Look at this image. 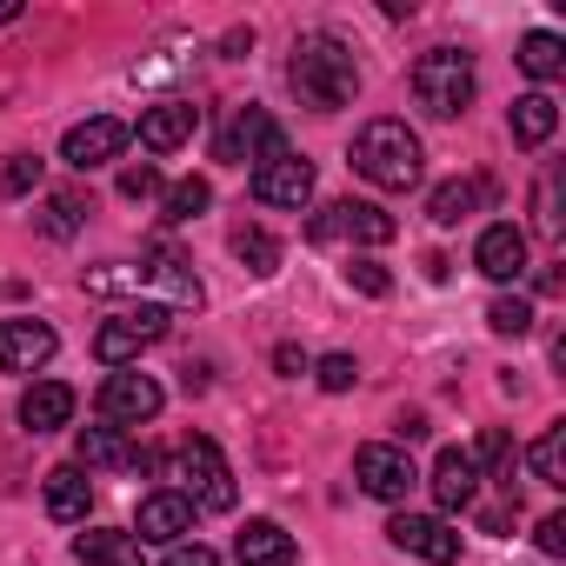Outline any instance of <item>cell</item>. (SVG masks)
<instances>
[{"instance_id":"obj_1","label":"cell","mask_w":566,"mask_h":566,"mask_svg":"<svg viewBox=\"0 0 566 566\" xmlns=\"http://www.w3.org/2000/svg\"><path fill=\"white\" fill-rule=\"evenodd\" d=\"M287 87L301 94V107L340 114V107H354V94H360V61H354V48L334 41V34H301V41H294V61H287Z\"/></svg>"},{"instance_id":"obj_2","label":"cell","mask_w":566,"mask_h":566,"mask_svg":"<svg viewBox=\"0 0 566 566\" xmlns=\"http://www.w3.org/2000/svg\"><path fill=\"white\" fill-rule=\"evenodd\" d=\"M354 174L360 180H374L380 193H407V187H420V167H427V154H420V134L407 127V120H367L360 134H354Z\"/></svg>"},{"instance_id":"obj_3","label":"cell","mask_w":566,"mask_h":566,"mask_svg":"<svg viewBox=\"0 0 566 566\" xmlns=\"http://www.w3.org/2000/svg\"><path fill=\"white\" fill-rule=\"evenodd\" d=\"M473 94H480L473 54H460V48H427V54L413 61V101H420L433 120L467 114V107H473Z\"/></svg>"},{"instance_id":"obj_4","label":"cell","mask_w":566,"mask_h":566,"mask_svg":"<svg viewBox=\"0 0 566 566\" xmlns=\"http://www.w3.org/2000/svg\"><path fill=\"white\" fill-rule=\"evenodd\" d=\"M167 327H174V307H160V301L120 307L114 321H101V334H94V354H101L107 367H134L147 347H160V340H167Z\"/></svg>"},{"instance_id":"obj_5","label":"cell","mask_w":566,"mask_h":566,"mask_svg":"<svg viewBox=\"0 0 566 566\" xmlns=\"http://www.w3.org/2000/svg\"><path fill=\"white\" fill-rule=\"evenodd\" d=\"M307 233H314V247H387L400 233V220L374 200H334L307 220Z\"/></svg>"},{"instance_id":"obj_6","label":"cell","mask_w":566,"mask_h":566,"mask_svg":"<svg viewBox=\"0 0 566 566\" xmlns=\"http://www.w3.org/2000/svg\"><path fill=\"white\" fill-rule=\"evenodd\" d=\"M174 473L187 480L180 493L193 500V513H227V506H233V467H227V453H220L207 433L180 440V453H174Z\"/></svg>"},{"instance_id":"obj_7","label":"cell","mask_w":566,"mask_h":566,"mask_svg":"<svg viewBox=\"0 0 566 566\" xmlns=\"http://www.w3.org/2000/svg\"><path fill=\"white\" fill-rule=\"evenodd\" d=\"M280 147H287V134H280V120L266 107H233V120L213 134V160H227V167H247V160L260 167Z\"/></svg>"},{"instance_id":"obj_8","label":"cell","mask_w":566,"mask_h":566,"mask_svg":"<svg viewBox=\"0 0 566 566\" xmlns=\"http://www.w3.org/2000/svg\"><path fill=\"white\" fill-rule=\"evenodd\" d=\"M160 407H167V394L154 387V374H134V367H114L107 380H101V420L107 427H147V420H160Z\"/></svg>"},{"instance_id":"obj_9","label":"cell","mask_w":566,"mask_h":566,"mask_svg":"<svg viewBox=\"0 0 566 566\" xmlns=\"http://www.w3.org/2000/svg\"><path fill=\"white\" fill-rule=\"evenodd\" d=\"M253 200H260V207H287V213H301V207L314 200V160H301L294 147L266 154V160L253 167Z\"/></svg>"},{"instance_id":"obj_10","label":"cell","mask_w":566,"mask_h":566,"mask_svg":"<svg viewBox=\"0 0 566 566\" xmlns=\"http://www.w3.org/2000/svg\"><path fill=\"white\" fill-rule=\"evenodd\" d=\"M354 480H360L374 500H407V493L420 486V467H413V453H407L400 440H374V447L354 453Z\"/></svg>"},{"instance_id":"obj_11","label":"cell","mask_w":566,"mask_h":566,"mask_svg":"<svg viewBox=\"0 0 566 566\" xmlns=\"http://www.w3.org/2000/svg\"><path fill=\"white\" fill-rule=\"evenodd\" d=\"M127 140H134V127H127V120H114V114H94V120L67 127V140H61V160H67L74 174H94V167L120 160V147H127Z\"/></svg>"},{"instance_id":"obj_12","label":"cell","mask_w":566,"mask_h":566,"mask_svg":"<svg viewBox=\"0 0 566 566\" xmlns=\"http://www.w3.org/2000/svg\"><path fill=\"white\" fill-rule=\"evenodd\" d=\"M387 539H394L400 553L427 559V566H453V559H460V533H453L440 513H394V520H387Z\"/></svg>"},{"instance_id":"obj_13","label":"cell","mask_w":566,"mask_h":566,"mask_svg":"<svg viewBox=\"0 0 566 566\" xmlns=\"http://www.w3.org/2000/svg\"><path fill=\"white\" fill-rule=\"evenodd\" d=\"M187 533H193V500L180 486H160V493L140 500V513H134V539L140 546H180Z\"/></svg>"},{"instance_id":"obj_14","label":"cell","mask_w":566,"mask_h":566,"mask_svg":"<svg viewBox=\"0 0 566 566\" xmlns=\"http://www.w3.org/2000/svg\"><path fill=\"white\" fill-rule=\"evenodd\" d=\"M54 347H61V334L48 321H28V314L0 321V374H41L54 360Z\"/></svg>"},{"instance_id":"obj_15","label":"cell","mask_w":566,"mask_h":566,"mask_svg":"<svg viewBox=\"0 0 566 566\" xmlns=\"http://www.w3.org/2000/svg\"><path fill=\"white\" fill-rule=\"evenodd\" d=\"M473 266L493 280V287H513V280L526 273V233H520L513 220H493V227L480 233V247H473Z\"/></svg>"},{"instance_id":"obj_16","label":"cell","mask_w":566,"mask_h":566,"mask_svg":"<svg viewBox=\"0 0 566 566\" xmlns=\"http://www.w3.org/2000/svg\"><path fill=\"white\" fill-rule=\"evenodd\" d=\"M193 127H200V107L193 101H160V107H147L140 114V147L147 154H174V147H187L193 140Z\"/></svg>"},{"instance_id":"obj_17","label":"cell","mask_w":566,"mask_h":566,"mask_svg":"<svg viewBox=\"0 0 566 566\" xmlns=\"http://www.w3.org/2000/svg\"><path fill=\"white\" fill-rule=\"evenodd\" d=\"M427 486H433V500H440V520L460 513V506H473V493H480V467H473V453H467V447H440Z\"/></svg>"},{"instance_id":"obj_18","label":"cell","mask_w":566,"mask_h":566,"mask_svg":"<svg viewBox=\"0 0 566 566\" xmlns=\"http://www.w3.org/2000/svg\"><path fill=\"white\" fill-rule=\"evenodd\" d=\"M233 559L240 566H294V533L280 520H247L233 539Z\"/></svg>"},{"instance_id":"obj_19","label":"cell","mask_w":566,"mask_h":566,"mask_svg":"<svg viewBox=\"0 0 566 566\" xmlns=\"http://www.w3.org/2000/svg\"><path fill=\"white\" fill-rule=\"evenodd\" d=\"M74 420V387L67 380H34L28 394H21V427L28 433H54V427H67Z\"/></svg>"},{"instance_id":"obj_20","label":"cell","mask_w":566,"mask_h":566,"mask_svg":"<svg viewBox=\"0 0 566 566\" xmlns=\"http://www.w3.org/2000/svg\"><path fill=\"white\" fill-rule=\"evenodd\" d=\"M140 266H147V287H167V307H200V301H207L200 280H193V266H187L174 247H154Z\"/></svg>"},{"instance_id":"obj_21","label":"cell","mask_w":566,"mask_h":566,"mask_svg":"<svg viewBox=\"0 0 566 566\" xmlns=\"http://www.w3.org/2000/svg\"><path fill=\"white\" fill-rule=\"evenodd\" d=\"M41 500H48V513H54L61 526H81V520H87V506H94L87 467H54V473H48V486H41Z\"/></svg>"},{"instance_id":"obj_22","label":"cell","mask_w":566,"mask_h":566,"mask_svg":"<svg viewBox=\"0 0 566 566\" xmlns=\"http://www.w3.org/2000/svg\"><path fill=\"white\" fill-rule=\"evenodd\" d=\"M134 460H140V447L120 427H81V440H74V467H134Z\"/></svg>"},{"instance_id":"obj_23","label":"cell","mask_w":566,"mask_h":566,"mask_svg":"<svg viewBox=\"0 0 566 566\" xmlns=\"http://www.w3.org/2000/svg\"><path fill=\"white\" fill-rule=\"evenodd\" d=\"M506 127H513V140H520V147H546V140H553V127H559L553 94H520V101H513V114H506Z\"/></svg>"},{"instance_id":"obj_24","label":"cell","mask_w":566,"mask_h":566,"mask_svg":"<svg viewBox=\"0 0 566 566\" xmlns=\"http://www.w3.org/2000/svg\"><path fill=\"white\" fill-rule=\"evenodd\" d=\"M493 193V180H447V187H433V200H427V213H433V227H460V220H473L480 213V200Z\"/></svg>"},{"instance_id":"obj_25","label":"cell","mask_w":566,"mask_h":566,"mask_svg":"<svg viewBox=\"0 0 566 566\" xmlns=\"http://www.w3.org/2000/svg\"><path fill=\"white\" fill-rule=\"evenodd\" d=\"M74 559L81 566H140V539L134 533H81Z\"/></svg>"},{"instance_id":"obj_26","label":"cell","mask_w":566,"mask_h":566,"mask_svg":"<svg viewBox=\"0 0 566 566\" xmlns=\"http://www.w3.org/2000/svg\"><path fill=\"white\" fill-rule=\"evenodd\" d=\"M233 260H240L253 280H266V273H280V240H273L266 227H233Z\"/></svg>"},{"instance_id":"obj_27","label":"cell","mask_w":566,"mask_h":566,"mask_svg":"<svg viewBox=\"0 0 566 566\" xmlns=\"http://www.w3.org/2000/svg\"><path fill=\"white\" fill-rule=\"evenodd\" d=\"M520 67H526L533 81H559V74H566V41L546 34V28L526 34V41H520Z\"/></svg>"},{"instance_id":"obj_28","label":"cell","mask_w":566,"mask_h":566,"mask_svg":"<svg viewBox=\"0 0 566 566\" xmlns=\"http://www.w3.org/2000/svg\"><path fill=\"white\" fill-rule=\"evenodd\" d=\"M526 467H533V480H539V486H566V427H546V433L533 440Z\"/></svg>"},{"instance_id":"obj_29","label":"cell","mask_w":566,"mask_h":566,"mask_svg":"<svg viewBox=\"0 0 566 566\" xmlns=\"http://www.w3.org/2000/svg\"><path fill=\"white\" fill-rule=\"evenodd\" d=\"M160 207H167V220H200V213L213 207V187H207L200 174H187V180H174V187L160 193Z\"/></svg>"},{"instance_id":"obj_30","label":"cell","mask_w":566,"mask_h":566,"mask_svg":"<svg viewBox=\"0 0 566 566\" xmlns=\"http://www.w3.org/2000/svg\"><path fill=\"white\" fill-rule=\"evenodd\" d=\"M486 327H493L500 340H520V334H533V307H526L520 294H500V301L486 307Z\"/></svg>"},{"instance_id":"obj_31","label":"cell","mask_w":566,"mask_h":566,"mask_svg":"<svg viewBox=\"0 0 566 566\" xmlns=\"http://www.w3.org/2000/svg\"><path fill=\"white\" fill-rule=\"evenodd\" d=\"M41 174H48V160L41 154H8V167H0V193H34L41 187Z\"/></svg>"},{"instance_id":"obj_32","label":"cell","mask_w":566,"mask_h":566,"mask_svg":"<svg viewBox=\"0 0 566 566\" xmlns=\"http://www.w3.org/2000/svg\"><path fill=\"white\" fill-rule=\"evenodd\" d=\"M347 287H360L367 301H387V294H394V273H387L380 260H367V253H354V260H347Z\"/></svg>"},{"instance_id":"obj_33","label":"cell","mask_w":566,"mask_h":566,"mask_svg":"<svg viewBox=\"0 0 566 566\" xmlns=\"http://www.w3.org/2000/svg\"><path fill=\"white\" fill-rule=\"evenodd\" d=\"M41 233H48V240H74V233H81V200H74V193H54V200L41 207Z\"/></svg>"},{"instance_id":"obj_34","label":"cell","mask_w":566,"mask_h":566,"mask_svg":"<svg viewBox=\"0 0 566 566\" xmlns=\"http://www.w3.org/2000/svg\"><path fill=\"white\" fill-rule=\"evenodd\" d=\"M314 380H321L327 394H347V387L360 380V367H354V354H327V360H314Z\"/></svg>"},{"instance_id":"obj_35","label":"cell","mask_w":566,"mask_h":566,"mask_svg":"<svg viewBox=\"0 0 566 566\" xmlns=\"http://www.w3.org/2000/svg\"><path fill=\"white\" fill-rule=\"evenodd\" d=\"M553 187H559V180H553V174H546V180H539V187H533V227H539V233H546V240H553V233H559V207H553Z\"/></svg>"},{"instance_id":"obj_36","label":"cell","mask_w":566,"mask_h":566,"mask_svg":"<svg viewBox=\"0 0 566 566\" xmlns=\"http://www.w3.org/2000/svg\"><path fill=\"white\" fill-rule=\"evenodd\" d=\"M120 193H127V200H147V193H160V167H154V160L127 167V174H120Z\"/></svg>"},{"instance_id":"obj_37","label":"cell","mask_w":566,"mask_h":566,"mask_svg":"<svg viewBox=\"0 0 566 566\" xmlns=\"http://www.w3.org/2000/svg\"><path fill=\"white\" fill-rule=\"evenodd\" d=\"M533 539H539V553H553V559H559V553H566V513H546V520L533 526Z\"/></svg>"},{"instance_id":"obj_38","label":"cell","mask_w":566,"mask_h":566,"mask_svg":"<svg viewBox=\"0 0 566 566\" xmlns=\"http://www.w3.org/2000/svg\"><path fill=\"white\" fill-rule=\"evenodd\" d=\"M160 566H220V559H213V546L180 539V546H167V559H160Z\"/></svg>"},{"instance_id":"obj_39","label":"cell","mask_w":566,"mask_h":566,"mask_svg":"<svg viewBox=\"0 0 566 566\" xmlns=\"http://www.w3.org/2000/svg\"><path fill=\"white\" fill-rule=\"evenodd\" d=\"M273 367L287 374V380H301V374H314V360L301 354V347H273Z\"/></svg>"},{"instance_id":"obj_40","label":"cell","mask_w":566,"mask_h":566,"mask_svg":"<svg viewBox=\"0 0 566 566\" xmlns=\"http://www.w3.org/2000/svg\"><path fill=\"white\" fill-rule=\"evenodd\" d=\"M513 513H520V500H506V506H486V513H480V533H506V526H513Z\"/></svg>"},{"instance_id":"obj_41","label":"cell","mask_w":566,"mask_h":566,"mask_svg":"<svg viewBox=\"0 0 566 566\" xmlns=\"http://www.w3.org/2000/svg\"><path fill=\"white\" fill-rule=\"evenodd\" d=\"M420 433H427V413H400V447L420 440Z\"/></svg>"},{"instance_id":"obj_42","label":"cell","mask_w":566,"mask_h":566,"mask_svg":"<svg viewBox=\"0 0 566 566\" xmlns=\"http://www.w3.org/2000/svg\"><path fill=\"white\" fill-rule=\"evenodd\" d=\"M8 21H21V0H0V28H8Z\"/></svg>"}]
</instances>
